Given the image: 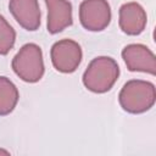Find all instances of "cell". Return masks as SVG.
Wrapping results in <instances>:
<instances>
[{
  "mask_svg": "<svg viewBox=\"0 0 156 156\" xmlns=\"http://www.w3.org/2000/svg\"><path fill=\"white\" fill-rule=\"evenodd\" d=\"M0 154H4V155H9V152H7V151H5V150H1V149H0Z\"/></svg>",
  "mask_w": 156,
  "mask_h": 156,
  "instance_id": "12",
  "label": "cell"
},
{
  "mask_svg": "<svg viewBox=\"0 0 156 156\" xmlns=\"http://www.w3.org/2000/svg\"><path fill=\"white\" fill-rule=\"evenodd\" d=\"M122 58L132 72L156 73V58L154 52L143 44H129L122 50Z\"/></svg>",
  "mask_w": 156,
  "mask_h": 156,
  "instance_id": "6",
  "label": "cell"
},
{
  "mask_svg": "<svg viewBox=\"0 0 156 156\" xmlns=\"http://www.w3.org/2000/svg\"><path fill=\"white\" fill-rule=\"evenodd\" d=\"M10 12L17 23L27 30H37L40 26V9L38 0H10Z\"/></svg>",
  "mask_w": 156,
  "mask_h": 156,
  "instance_id": "7",
  "label": "cell"
},
{
  "mask_svg": "<svg viewBox=\"0 0 156 156\" xmlns=\"http://www.w3.org/2000/svg\"><path fill=\"white\" fill-rule=\"evenodd\" d=\"M16 33L11 24L0 15V55H6L15 45Z\"/></svg>",
  "mask_w": 156,
  "mask_h": 156,
  "instance_id": "11",
  "label": "cell"
},
{
  "mask_svg": "<svg viewBox=\"0 0 156 156\" xmlns=\"http://www.w3.org/2000/svg\"><path fill=\"white\" fill-rule=\"evenodd\" d=\"M147 17L141 5L138 2L123 4L119 9V28L128 35H138L146 27Z\"/></svg>",
  "mask_w": 156,
  "mask_h": 156,
  "instance_id": "8",
  "label": "cell"
},
{
  "mask_svg": "<svg viewBox=\"0 0 156 156\" xmlns=\"http://www.w3.org/2000/svg\"><path fill=\"white\" fill-rule=\"evenodd\" d=\"M155 100V85L141 79H132L127 82L118 95L121 107L129 113L146 112L154 106Z\"/></svg>",
  "mask_w": 156,
  "mask_h": 156,
  "instance_id": "2",
  "label": "cell"
},
{
  "mask_svg": "<svg viewBox=\"0 0 156 156\" xmlns=\"http://www.w3.org/2000/svg\"><path fill=\"white\" fill-rule=\"evenodd\" d=\"M45 4L48 7L49 33H60L72 24V5L68 0H45Z\"/></svg>",
  "mask_w": 156,
  "mask_h": 156,
  "instance_id": "9",
  "label": "cell"
},
{
  "mask_svg": "<svg viewBox=\"0 0 156 156\" xmlns=\"http://www.w3.org/2000/svg\"><path fill=\"white\" fill-rule=\"evenodd\" d=\"M119 76V67L117 62L108 56L95 57L87 67L83 74L84 87L98 94L108 91Z\"/></svg>",
  "mask_w": 156,
  "mask_h": 156,
  "instance_id": "1",
  "label": "cell"
},
{
  "mask_svg": "<svg viewBox=\"0 0 156 156\" xmlns=\"http://www.w3.org/2000/svg\"><path fill=\"white\" fill-rule=\"evenodd\" d=\"M18 90L6 77H0V116H6L13 111L18 102Z\"/></svg>",
  "mask_w": 156,
  "mask_h": 156,
  "instance_id": "10",
  "label": "cell"
},
{
  "mask_svg": "<svg viewBox=\"0 0 156 156\" xmlns=\"http://www.w3.org/2000/svg\"><path fill=\"white\" fill-rule=\"evenodd\" d=\"M13 72L27 83H35L44 76V60L40 46L33 43L23 45L12 58Z\"/></svg>",
  "mask_w": 156,
  "mask_h": 156,
  "instance_id": "3",
  "label": "cell"
},
{
  "mask_svg": "<svg viewBox=\"0 0 156 156\" xmlns=\"http://www.w3.org/2000/svg\"><path fill=\"white\" fill-rule=\"evenodd\" d=\"M79 20L87 30H104L111 21V9L107 0H84L79 6Z\"/></svg>",
  "mask_w": 156,
  "mask_h": 156,
  "instance_id": "4",
  "label": "cell"
},
{
  "mask_svg": "<svg viewBox=\"0 0 156 156\" xmlns=\"http://www.w3.org/2000/svg\"><path fill=\"white\" fill-rule=\"evenodd\" d=\"M52 66L62 73L74 72L82 61L80 45L72 39H62L56 41L51 48Z\"/></svg>",
  "mask_w": 156,
  "mask_h": 156,
  "instance_id": "5",
  "label": "cell"
}]
</instances>
